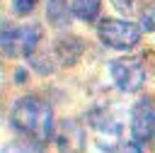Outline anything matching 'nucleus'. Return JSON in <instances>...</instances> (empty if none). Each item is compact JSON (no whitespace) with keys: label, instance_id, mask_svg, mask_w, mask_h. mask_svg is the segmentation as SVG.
I'll use <instances>...</instances> for the list:
<instances>
[{"label":"nucleus","instance_id":"nucleus-12","mask_svg":"<svg viewBox=\"0 0 155 153\" xmlns=\"http://www.w3.org/2000/svg\"><path fill=\"white\" fill-rule=\"evenodd\" d=\"M2 153H44L36 143H7Z\"/></svg>","mask_w":155,"mask_h":153},{"label":"nucleus","instance_id":"nucleus-14","mask_svg":"<svg viewBox=\"0 0 155 153\" xmlns=\"http://www.w3.org/2000/svg\"><path fill=\"white\" fill-rule=\"evenodd\" d=\"M39 0H12V10L15 15H29L34 7H36Z\"/></svg>","mask_w":155,"mask_h":153},{"label":"nucleus","instance_id":"nucleus-4","mask_svg":"<svg viewBox=\"0 0 155 153\" xmlns=\"http://www.w3.org/2000/svg\"><path fill=\"white\" fill-rule=\"evenodd\" d=\"M109 73H111V80L119 90L124 92H136L143 87L145 83V70H143V63L133 56H124V58H116L111 61L109 66Z\"/></svg>","mask_w":155,"mask_h":153},{"label":"nucleus","instance_id":"nucleus-3","mask_svg":"<svg viewBox=\"0 0 155 153\" xmlns=\"http://www.w3.org/2000/svg\"><path fill=\"white\" fill-rule=\"evenodd\" d=\"M44 32L39 24H24V27H12L2 32V51L7 56H31L41 41Z\"/></svg>","mask_w":155,"mask_h":153},{"label":"nucleus","instance_id":"nucleus-1","mask_svg":"<svg viewBox=\"0 0 155 153\" xmlns=\"http://www.w3.org/2000/svg\"><path fill=\"white\" fill-rule=\"evenodd\" d=\"M10 124L19 136L41 146L53 134V112H51L48 102H44L41 97L27 95V97L15 100V104L10 109Z\"/></svg>","mask_w":155,"mask_h":153},{"label":"nucleus","instance_id":"nucleus-9","mask_svg":"<svg viewBox=\"0 0 155 153\" xmlns=\"http://www.w3.org/2000/svg\"><path fill=\"white\" fill-rule=\"evenodd\" d=\"M46 17L53 27H68L70 15H68V5L65 0H48L46 2Z\"/></svg>","mask_w":155,"mask_h":153},{"label":"nucleus","instance_id":"nucleus-13","mask_svg":"<svg viewBox=\"0 0 155 153\" xmlns=\"http://www.w3.org/2000/svg\"><path fill=\"white\" fill-rule=\"evenodd\" d=\"M111 5H114L119 12H124V15L138 12V0H111Z\"/></svg>","mask_w":155,"mask_h":153},{"label":"nucleus","instance_id":"nucleus-6","mask_svg":"<svg viewBox=\"0 0 155 153\" xmlns=\"http://www.w3.org/2000/svg\"><path fill=\"white\" fill-rule=\"evenodd\" d=\"M90 126L97 131V146L102 148V151H114V148H119V143H121V124H119V119H114L107 109H94V112H90Z\"/></svg>","mask_w":155,"mask_h":153},{"label":"nucleus","instance_id":"nucleus-7","mask_svg":"<svg viewBox=\"0 0 155 153\" xmlns=\"http://www.w3.org/2000/svg\"><path fill=\"white\" fill-rule=\"evenodd\" d=\"M56 146L61 153H85V131L78 119L61 121V129L56 131Z\"/></svg>","mask_w":155,"mask_h":153},{"label":"nucleus","instance_id":"nucleus-10","mask_svg":"<svg viewBox=\"0 0 155 153\" xmlns=\"http://www.w3.org/2000/svg\"><path fill=\"white\" fill-rule=\"evenodd\" d=\"M99 7H102V0H73V12L85 22H94L99 15Z\"/></svg>","mask_w":155,"mask_h":153},{"label":"nucleus","instance_id":"nucleus-11","mask_svg":"<svg viewBox=\"0 0 155 153\" xmlns=\"http://www.w3.org/2000/svg\"><path fill=\"white\" fill-rule=\"evenodd\" d=\"M140 29L155 32V2H150L148 7H143V12H140Z\"/></svg>","mask_w":155,"mask_h":153},{"label":"nucleus","instance_id":"nucleus-5","mask_svg":"<svg viewBox=\"0 0 155 153\" xmlns=\"http://www.w3.org/2000/svg\"><path fill=\"white\" fill-rule=\"evenodd\" d=\"M131 134L136 141L148 143L155 138V102L153 97H140L131 109Z\"/></svg>","mask_w":155,"mask_h":153},{"label":"nucleus","instance_id":"nucleus-15","mask_svg":"<svg viewBox=\"0 0 155 153\" xmlns=\"http://www.w3.org/2000/svg\"><path fill=\"white\" fill-rule=\"evenodd\" d=\"M121 153H143L140 151V141H128V143H124V148H121Z\"/></svg>","mask_w":155,"mask_h":153},{"label":"nucleus","instance_id":"nucleus-16","mask_svg":"<svg viewBox=\"0 0 155 153\" xmlns=\"http://www.w3.org/2000/svg\"><path fill=\"white\" fill-rule=\"evenodd\" d=\"M15 75H17V83H24V78H27V73H24V70H17Z\"/></svg>","mask_w":155,"mask_h":153},{"label":"nucleus","instance_id":"nucleus-2","mask_svg":"<svg viewBox=\"0 0 155 153\" xmlns=\"http://www.w3.org/2000/svg\"><path fill=\"white\" fill-rule=\"evenodd\" d=\"M97 34L107 46L119 49V51H128V49L138 46V41H140V29L133 22H126V19H104V22H99Z\"/></svg>","mask_w":155,"mask_h":153},{"label":"nucleus","instance_id":"nucleus-8","mask_svg":"<svg viewBox=\"0 0 155 153\" xmlns=\"http://www.w3.org/2000/svg\"><path fill=\"white\" fill-rule=\"evenodd\" d=\"M82 53V39L78 36H61L56 39V58L63 66H73Z\"/></svg>","mask_w":155,"mask_h":153}]
</instances>
